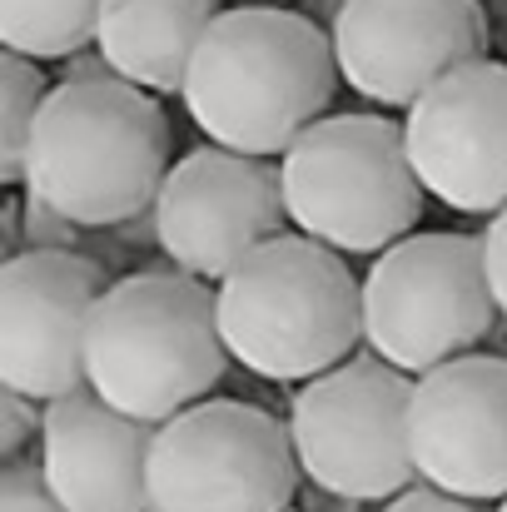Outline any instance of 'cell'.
Instances as JSON below:
<instances>
[{
    "mask_svg": "<svg viewBox=\"0 0 507 512\" xmlns=\"http://www.w3.org/2000/svg\"><path fill=\"white\" fill-rule=\"evenodd\" d=\"M334 35L284 5H229L209 25L189 80L184 110L209 145L284 160L314 130L338 90Z\"/></svg>",
    "mask_w": 507,
    "mask_h": 512,
    "instance_id": "cell-1",
    "label": "cell"
},
{
    "mask_svg": "<svg viewBox=\"0 0 507 512\" xmlns=\"http://www.w3.org/2000/svg\"><path fill=\"white\" fill-rule=\"evenodd\" d=\"M169 170L160 100L120 75H80L50 85L20 189L75 229H110L155 209Z\"/></svg>",
    "mask_w": 507,
    "mask_h": 512,
    "instance_id": "cell-2",
    "label": "cell"
},
{
    "mask_svg": "<svg viewBox=\"0 0 507 512\" xmlns=\"http://www.w3.org/2000/svg\"><path fill=\"white\" fill-rule=\"evenodd\" d=\"M214 289L179 269L115 279L85 334V388L115 413L160 428L204 403L229 368Z\"/></svg>",
    "mask_w": 507,
    "mask_h": 512,
    "instance_id": "cell-3",
    "label": "cell"
},
{
    "mask_svg": "<svg viewBox=\"0 0 507 512\" xmlns=\"http://www.w3.org/2000/svg\"><path fill=\"white\" fill-rule=\"evenodd\" d=\"M214 314L239 368L269 383H314L363 339V279L343 254L284 229L214 284Z\"/></svg>",
    "mask_w": 507,
    "mask_h": 512,
    "instance_id": "cell-4",
    "label": "cell"
},
{
    "mask_svg": "<svg viewBox=\"0 0 507 512\" xmlns=\"http://www.w3.org/2000/svg\"><path fill=\"white\" fill-rule=\"evenodd\" d=\"M279 179L294 234H309L334 254L368 259L418 234L428 199L408 160L403 125L363 110L324 115L304 130L279 160Z\"/></svg>",
    "mask_w": 507,
    "mask_h": 512,
    "instance_id": "cell-5",
    "label": "cell"
},
{
    "mask_svg": "<svg viewBox=\"0 0 507 512\" xmlns=\"http://www.w3.org/2000/svg\"><path fill=\"white\" fill-rule=\"evenodd\" d=\"M498 299L488 284L483 239L473 234H408L383 249L363 274V343L388 368L423 378L493 334Z\"/></svg>",
    "mask_w": 507,
    "mask_h": 512,
    "instance_id": "cell-6",
    "label": "cell"
},
{
    "mask_svg": "<svg viewBox=\"0 0 507 512\" xmlns=\"http://www.w3.org/2000/svg\"><path fill=\"white\" fill-rule=\"evenodd\" d=\"M408 408L413 378L373 353L304 383L289 408V438L304 478L348 503H393L418 488Z\"/></svg>",
    "mask_w": 507,
    "mask_h": 512,
    "instance_id": "cell-7",
    "label": "cell"
},
{
    "mask_svg": "<svg viewBox=\"0 0 507 512\" xmlns=\"http://www.w3.org/2000/svg\"><path fill=\"white\" fill-rule=\"evenodd\" d=\"M299 473L289 423L239 398H204L155 428L150 512H289Z\"/></svg>",
    "mask_w": 507,
    "mask_h": 512,
    "instance_id": "cell-8",
    "label": "cell"
},
{
    "mask_svg": "<svg viewBox=\"0 0 507 512\" xmlns=\"http://www.w3.org/2000/svg\"><path fill=\"white\" fill-rule=\"evenodd\" d=\"M155 244L189 279H229L259 244L279 239L289 224L279 165L204 145L189 150L155 199Z\"/></svg>",
    "mask_w": 507,
    "mask_h": 512,
    "instance_id": "cell-9",
    "label": "cell"
},
{
    "mask_svg": "<svg viewBox=\"0 0 507 512\" xmlns=\"http://www.w3.org/2000/svg\"><path fill=\"white\" fill-rule=\"evenodd\" d=\"M338 75L373 105L413 110L443 75L488 60L483 0H338Z\"/></svg>",
    "mask_w": 507,
    "mask_h": 512,
    "instance_id": "cell-10",
    "label": "cell"
},
{
    "mask_svg": "<svg viewBox=\"0 0 507 512\" xmlns=\"http://www.w3.org/2000/svg\"><path fill=\"white\" fill-rule=\"evenodd\" d=\"M115 279L75 249H20L0 264V383L30 403L85 388V334Z\"/></svg>",
    "mask_w": 507,
    "mask_h": 512,
    "instance_id": "cell-11",
    "label": "cell"
},
{
    "mask_svg": "<svg viewBox=\"0 0 507 512\" xmlns=\"http://www.w3.org/2000/svg\"><path fill=\"white\" fill-rule=\"evenodd\" d=\"M408 160L428 199L453 214L507 209V60H473L443 75L403 115Z\"/></svg>",
    "mask_w": 507,
    "mask_h": 512,
    "instance_id": "cell-12",
    "label": "cell"
},
{
    "mask_svg": "<svg viewBox=\"0 0 507 512\" xmlns=\"http://www.w3.org/2000/svg\"><path fill=\"white\" fill-rule=\"evenodd\" d=\"M408 443L423 488L483 508L507 503V358L463 353L413 378Z\"/></svg>",
    "mask_w": 507,
    "mask_h": 512,
    "instance_id": "cell-13",
    "label": "cell"
},
{
    "mask_svg": "<svg viewBox=\"0 0 507 512\" xmlns=\"http://www.w3.org/2000/svg\"><path fill=\"white\" fill-rule=\"evenodd\" d=\"M40 478L70 512H150L155 428L115 413L90 388L45 403Z\"/></svg>",
    "mask_w": 507,
    "mask_h": 512,
    "instance_id": "cell-14",
    "label": "cell"
},
{
    "mask_svg": "<svg viewBox=\"0 0 507 512\" xmlns=\"http://www.w3.org/2000/svg\"><path fill=\"white\" fill-rule=\"evenodd\" d=\"M219 20V0H105L95 25V50L105 75L165 100L184 95L189 65Z\"/></svg>",
    "mask_w": 507,
    "mask_h": 512,
    "instance_id": "cell-15",
    "label": "cell"
},
{
    "mask_svg": "<svg viewBox=\"0 0 507 512\" xmlns=\"http://www.w3.org/2000/svg\"><path fill=\"white\" fill-rule=\"evenodd\" d=\"M100 5L105 0H0V40L35 65L70 60L95 45Z\"/></svg>",
    "mask_w": 507,
    "mask_h": 512,
    "instance_id": "cell-16",
    "label": "cell"
},
{
    "mask_svg": "<svg viewBox=\"0 0 507 512\" xmlns=\"http://www.w3.org/2000/svg\"><path fill=\"white\" fill-rule=\"evenodd\" d=\"M45 95L50 85L40 65L5 50L0 55V184H25V155H30V135L45 110Z\"/></svg>",
    "mask_w": 507,
    "mask_h": 512,
    "instance_id": "cell-17",
    "label": "cell"
},
{
    "mask_svg": "<svg viewBox=\"0 0 507 512\" xmlns=\"http://www.w3.org/2000/svg\"><path fill=\"white\" fill-rule=\"evenodd\" d=\"M40 423H45V408L5 388L0 393V458L5 463H20V453L30 443H40Z\"/></svg>",
    "mask_w": 507,
    "mask_h": 512,
    "instance_id": "cell-18",
    "label": "cell"
},
{
    "mask_svg": "<svg viewBox=\"0 0 507 512\" xmlns=\"http://www.w3.org/2000/svg\"><path fill=\"white\" fill-rule=\"evenodd\" d=\"M0 512H70L55 503L35 463H5L0 468Z\"/></svg>",
    "mask_w": 507,
    "mask_h": 512,
    "instance_id": "cell-19",
    "label": "cell"
},
{
    "mask_svg": "<svg viewBox=\"0 0 507 512\" xmlns=\"http://www.w3.org/2000/svg\"><path fill=\"white\" fill-rule=\"evenodd\" d=\"M483 259H488V284H493L498 314L507 319V209L493 214L488 229H483Z\"/></svg>",
    "mask_w": 507,
    "mask_h": 512,
    "instance_id": "cell-20",
    "label": "cell"
},
{
    "mask_svg": "<svg viewBox=\"0 0 507 512\" xmlns=\"http://www.w3.org/2000/svg\"><path fill=\"white\" fill-rule=\"evenodd\" d=\"M383 512H493L483 503H468V498H448L438 488H408L403 498L383 503Z\"/></svg>",
    "mask_w": 507,
    "mask_h": 512,
    "instance_id": "cell-21",
    "label": "cell"
},
{
    "mask_svg": "<svg viewBox=\"0 0 507 512\" xmlns=\"http://www.w3.org/2000/svg\"><path fill=\"white\" fill-rule=\"evenodd\" d=\"M229 5H284V0H229Z\"/></svg>",
    "mask_w": 507,
    "mask_h": 512,
    "instance_id": "cell-22",
    "label": "cell"
},
{
    "mask_svg": "<svg viewBox=\"0 0 507 512\" xmlns=\"http://www.w3.org/2000/svg\"><path fill=\"white\" fill-rule=\"evenodd\" d=\"M493 512H507V503H498V508H493Z\"/></svg>",
    "mask_w": 507,
    "mask_h": 512,
    "instance_id": "cell-23",
    "label": "cell"
}]
</instances>
